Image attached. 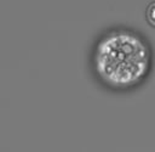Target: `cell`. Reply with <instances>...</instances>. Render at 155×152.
Here are the masks:
<instances>
[{
    "label": "cell",
    "mask_w": 155,
    "mask_h": 152,
    "mask_svg": "<svg viewBox=\"0 0 155 152\" xmlns=\"http://www.w3.org/2000/svg\"><path fill=\"white\" fill-rule=\"evenodd\" d=\"M145 19L148 24L153 28H155V0L151 1L145 10Z\"/></svg>",
    "instance_id": "obj_2"
},
{
    "label": "cell",
    "mask_w": 155,
    "mask_h": 152,
    "mask_svg": "<svg viewBox=\"0 0 155 152\" xmlns=\"http://www.w3.org/2000/svg\"><path fill=\"white\" fill-rule=\"evenodd\" d=\"M144 51L137 34L125 29L108 30L94 44L93 71L109 88L130 86L142 75Z\"/></svg>",
    "instance_id": "obj_1"
}]
</instances>
